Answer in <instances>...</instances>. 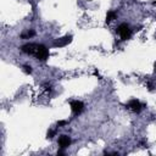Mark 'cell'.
I'll return each instance as SVG.
<instances>
[{"mask_svg":"<svg viewBox=\"0 0 156 156\" xmlns=\"http://www.w3.org/2000/svg\"><path fill=\"white\" fill-rule=\"evenodd\" d=\"M21 51L28 55H33L35 59L40 61H45L49 57V49L44 44H35V43H28L21 47Z\"/></svg>","mask_w":156,"mask_h":156,"instance_id":"1","label":"cell"},{"mask_svg":"<svg viewBox=\"0 0 156 156\" xmlns=\"http://www.w3.org/2000/svg\"><path fill=\"white\" fill-rule=\"evenodd\" d=\"M116 32L120 34L122 40H128L131 38V35H132V31H131L129 26H128L127 23H121L120 26L117 27Z\"/></svg>","mask_w":156,"mask_h":156,"instance_id":"2","label":"cell"},{"mask_svg":"<svg viewBox=\"0 0 156 156\" xmlns=\"http://www.w3.org/2000/svg\"><path fill=\"white\" fill-rule=\"evenodd\" d=\"M72 42V35H66V37H62V38H57L53 42V47L54 48H63L68 45Z\"/></svg>","mask_w":156,"mask_h":156,"instance_id":"3","label":"cell"},{"mask_svg":"<svg viewBox=\"0 0 156 156\" xmlns=\"http://www.w3.org/2000/svg\"><path fill=\"white\" fill-rule=\"evenodd\" d=\"M70 106H71L72 112L75 115H81L84 110V104L82 101H79V100H72L70 103Z\"/></svg>","mask_w":156,"mask_h":156,"instance_id":"4","label":"cell"},{"mask_svg":"<svg viewBox=\"0 0 156 156\" xmlns=\"http://www.w3.org/2000/svg\"><path fill=\"white\" fill-rule=\"evenodd\" d=\"M127 107L128 109H131L132 111H134L137 113H139L141 111V109H143V105L140 104L139 100H137V99H132L129 103L127 104Z\"/></svg>","mask_w":156,"mask_h":156,"instance_id":"5","label":"cell"},{"mask_svg":"<svg viewBox=\"0 0 156 156\" xmlns=\"http://www.w3.org/2000/svg\"><path fill=\"white\" fill-rule=\"evenodd\" d=\"M71 143H72V140H71V138L68 135H60V138H59V145H60V148L61 149H66V148H68V146L71 145Z\"/></svg>","mask_w":156,"mask_h":156,"instance_id":"6","label":"cell"},{"mask_svg":"<svg viewBox=\"0 0 156 156\" xmlns=\"http://www.w3.org/2000/svg\"><path fill=\"white\" fill-rule=\"evenodd\" d=\"M34 35H35V32L33 29H28V31H26V32H23V33L21 34V38L22 39H29V38H32V37H34Z\"/></svg>","mask_w":156,"mask_h":156,"instance_id":"7","label":"cell"},{"mask_svg":"<svg viewBox=\"0 0 156 156\" xmlns=\"http://www.w3.org/2000/svg\"><path fill=\"white\" fill-rule=\"evenodd\" d=\"M117 16V12L116 11H109L107 15H106V23H110L111 21H113Z\"/></svg>","mask_w":156,"mask_h":156,"instance_id":"8","label":"cell"},{"mask_svg":"<svg viewBox=\"0 0 156 156\" xmlns=\"http://www.w3.org/2000/svg\"><path fill=\"white\" fill-rule=\"evenodd\" d=\"M22 68H23V71L27 73V75H31V73H32V67L29 65H23V67H22Z\"/></svg>","mask_w":156,"mask_h":156,"instance_id":"9","label":"cell"},{"mask_svg":"<svg viewBox=\"0 0 156 156\" xmlns=\"http://www.w3.org/2000/svg\"><path fill=\"white\" fill-rule=\"evenodd\" d=\"M56 135V129H51V131H49L48 132V138H54V137Z\"/></svg>","mask_w":156,"mask_h":156,"instance_id":"10","label":"cell"},{"mask_svg":"<svg viewBox=\"0 0 156 156\" xmlns=\"http://www.w3.org/2000/svg\"><path fill=\"white\" fill-rule=\"evenodd\" d=\"M67 125V121H59L57 122V127H62V126H66Z\"/></svg>","mask_w":156,"mask_h":156,"instance_id":"11","label":"cell"},{"mask_svg":"<svg viewBox=\"0 0 156 156\" xmlns=\"http://www.w3.org/2000/svg\"><path fill=\"white\" fill-rule=\"evenodd\" d=\"M57 155H63V151L60 150V151H57Z\"/></svg>","mask_w":156,"mask_h":156,"instance_id":"12","label":"cell"},{"mask_svg":"<svg viewBox=\"0 0 156 156\" xmlns=\"http://www.w3.org/2000/svg\"><path fill=\"white\" fill-rule=\"evenodd\" d=\"M154 67H155V71H156V62L154 63Z\"/></svg>","mask_w":156,"mask_h":156,"instance_id":"13","label":"cell"},{"mask_svg":"<svg viewBox=\"0 0 156 156\" xmlns=\"http://www.w3.org/2000/svg\"><path fill=\"white\" fill-rule=\"evenodd\" d=\"M154 5H156V1H154Z\"/></svg>","mask_w":156,"mask_h":156,"instance_id":"14","label":"cell"}]
</instances>
